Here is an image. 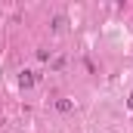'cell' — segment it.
Here are the masks:
<instances>
[{"instance_id": "6da1fadb", "label": "cell", "mask_w": 133, "mask_h": 133, "mask_svg": "<svg viewBox=\"0 0 133 133\" xmlns=\"http://www.w3.org/2000/svg\"><path fill=\"white\" fill-rule=\"evenodd\" d=\"M19 81H22V87H34V81H37V77H34V71H22V77H19Z\"/></svg>"}, {"instance_id": "7a4b0ae2", "label": "cell", "mask_w": 133, "mask_h": 133, "mask_svg": "<svg viewBox=\"0 0 133 133\" xmlns=\"http://www.w3.org/2000/svg\"><path fill=\"white\" fill-rule=\"evenodd\" d=\"M56 108H59V111H71V102H68V99H59V102H56Z\"/></svg>"}, {"instance_id": "3957f363", "label": "cell", "mask_w": 133, "mask_h": 133, "mask_svg": "<svg viewBox=\"0 0 133 133\" xmlns=\"http://www.w3.org/2000/svg\"><path fill=\"white\" fill-rule=\"evenodd\" d=\"M127 105H130V108H133V96H130V102H127Z\"/></svg>"}]
</instances>
